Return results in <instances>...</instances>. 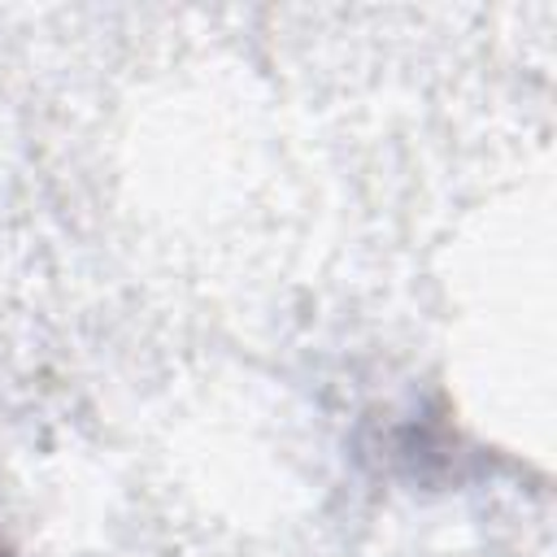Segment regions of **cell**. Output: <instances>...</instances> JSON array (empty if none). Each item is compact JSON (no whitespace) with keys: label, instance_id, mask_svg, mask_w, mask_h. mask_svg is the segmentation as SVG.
<instances>
[{"label":"cell","instance_id":"6da1fadb","mask_svg":"<svg viewBox=\"0 0 557 557\" xmlns=\"http://www.w3.org/2000/svg\"><path fill=\"white\" fill-rule=\"evenodd\" d=\"M0 557H4V553H0Z\"/></svg>","mask_w":557,"mask_h":557}]
</instances>
